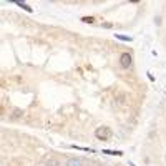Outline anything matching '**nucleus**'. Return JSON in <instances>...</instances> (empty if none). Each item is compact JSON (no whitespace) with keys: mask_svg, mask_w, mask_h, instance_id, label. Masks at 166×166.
Wrapping results in <instances>:
<instances>
[{"mask_svg":"<svg viewBox=\"0 0 166 166\" xmlns=\"http://www.w3.org/2000/svg\"><path fill=\"white\" fill-rule=\"evenodd\" d=\"M83 22H86V23H93V22H95V18H93V17H83Z\"/></svg>","mask_w":166,"mask_h":166,"instance_id":"obj_9","label":"nucleus"},{"mask_svg":"<svg viewBox=\"0 0 166 166\" xmlns=\"http://www.w3.org/2000/svg\"><path fill=\"white\" fill-rule=\"evenodd\" d=\"M95 136L100 139V141H106V139L111 138V130L108 126H100L95 130Z\"/></svg>","mask_w":166,"mask_h":166,"instance_id":"obj_1","label":"nucleus"},{"mask_svg":"<svg viewBox=\"0 0 166 166\" xmlns=\"http://www.w3.org/2000/svg\"><path fill=\"white\" fill-rule=\"evenodd\" d=\"M131 61H133V58H131L130 53H123V55L120 57V65L123 66V68H130V66H131Z\"/></svg>","mask_w":166,"mask_h":166,"instance_id":"obj_2","label":"nucleus"},{"mask_svg":"<svg viewBox=\"0 0 166 166\" xmlns=\"http://www.w3.org/2000/svg\"><path fill=\"white\" fill-rule=\"evenodd\" d=\"M66 166H83V161L80 158H70L66 161Z\"/></svg>","mask_w":166,"mask_h":166,"instance_id":"obj_3","label":"nucleus"},{"mask_svg":"<svg viewBox=\"0 0 166 166\" xmlns=\"http://www.w3.org/2000/svg\"><path fill=\"white\" fill-rule=\"evenodd\" d=\"M115 37H116L118 40H121V42H131V40H133V37H128V35H121V33H116Z\"/></svg>","mask_w":166,"mask_h":166,"instance_id":"obj_4","label":"nucleus"},{"mask_svg":"<svg viewBox=\"0 0 166 166\" xmlns=\"http://www.w3.org/2000/svg\"><path fill=\"white\" fill-rule=\"evenodd\" d=\"M103 154H113V156H121L123 151H115V150H103Z\"/></svg>","mask_w":166,"mask_h":166,"instance_id":"obj_5","label":"nucleus"},{"mask_svg":"<svg viewBox=\"0 0 166 166\" xmlns=\"http://www.w3.org/2000/svg\"><path fill=\"white\" fill-rule=\"evenodd\" d=\"M10 166H25V165H23L20 159H12V161H10Z\"/></svg>","mask_w":166,"mask_h":166,"instance_id":"obj_7","label":"nucleus"},{"mask_svg":"<svg viewBox=\"0 0 166 166\" xmlns=\"http://www.w3.org/2000/svg\"><path fill=\"white\" fill-rule=\"evenodd\" d=\"M17 5L20 7V8H23V10H27V12H33L32 7H28L27 3H23V2H17Z\"/></svg>","mask_w":166,"mask_h":166,"instance_id":"obj_6","label":"nucleus"},{"mask_svg":"<svg viewBox=\"0 0 166 166\" xmlns=\"http://www.w3.org/2000/svg\"><path fill=\"white\" fill-rule=\"evenodd\" d=\"M46 166H58V163H57V159L55 158H52V159L46 161Z\"/></svg>","mask_w":166,"mask_h":166,"instance_id":"obj_8","label":"nucleus"}]
</instances>
